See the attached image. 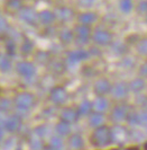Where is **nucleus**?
<instances>
[{
  "mask_svg": "<svg viewBox=\"0 0 147 150\" xmlns=\"http://www.w3.org/2000/svg\"><path fill=\"white\" fill-rule=\"evenodd\" d=\"M91 141L93 143V146L97 147H104V146H108L111 143V132L110 129L101 125L99 128H96L92 138H91Z\"/></svg>",
  "mask_w": 147,
  "mask_h": 150,
  "instance_id": "1",
  "label": "nucleus"
},
{
  "mask_svg": "<svg viewBox=\"0 0 147 150\" xmlns=\"http://www.w3.org/2000/svg\"><path fill=\"white\" fill-rule=\"evenodd\" d=\"M14 104L17 110L27 112L35 105V96L30 93H19L14 99Z\"/></svg>",
  "mask_w": 147,
  "mask_h": 150,
  "instance_id": "2",
  "label": "nucleus"
},
{
  "mask_svg": "<svg viewBox=\"0 0 147 150\" xmlns=\"http://www.w3.org/2000/svg\"><path fill=\"white\" fill-rule=\"evenodd\" d=\"M18 16L22 22H25L28 25L35 26L38 23V13H36L33 8L30 7H22L18 11Z\"/></svg>",
  "mask_w": 147,
  "mask_h": 150,
  "instance_id": "3",
  "label": "nucleus"
},
{
  "mask_svg": "<svg viewBox=\"0 0 147 150\" xmlns=\"http://www.w3.org/2000/svg\"><path fill=\"white\" fill-rule=\"evenodd\" d=\"M89 58V52L85 50H74L67 53L66 57V64L70 67H73L76 63L81 62V61L87 60Z\"/></svg>",
  "mask_w": 147,
  "mask_h": 150,
  "instance_id": "4",
  "label": "nucleus"
},
{
  "mask_svg": "<svg viewBox=\"0 0 147 150\" xmlns=\"http://www.w3.org/2000/svg\"><path fill=\"white\" fill-rule=\"evenodd\" d=\"M50 98H51V100L54 104L62 105L67 100L69 94L63 87H54L51 90V93H50Z\"/></svg>",
  "mask_w": 147,
  "mask_h": 150,
  "instance_id": "5",
  "label": "nucleus"
},
{
  "mask_svg": "<svg viewBox=\"0 0 147 150\" xmlns=\"http://www.w3.org/2000/svg\"><path fill=\"white\" fill-rule=\"evenodd\" d=\"M90 36H91V30H90V27L87 26V25H78L74 30V38H76V41L81 44H85L88 43L89 40H90Z\"/></svg>",
  "mask_w": 147,
  "mask_h": 150,
  "instance_id": "6",
  "label": "nucleus"
},
{
  "mask_svg": "<svg viewBox=\"0 0 147 150\" xmlns=\"http://www.w3.org/2000/svg\"><path fill=\"white\" fill-rule=\"evenodd\" d=\"M92 40L99 45H109L112 43V35L106 30H97L92 35Z\"/></svg>",
  "mask_w": 147,
  "mask_h": 150,
  "instance_id": "7",
  "label": "nucleus"
},
{
  "mask_svg": "<svg viewBox=\"0 0 147 150\" xmlns=\"http://www.w3.org/2000/svg\"><path fill=\"white\" fill-rule=\"evenodd\" d=\"M17 72L25 78H32L36 74V68L33 63L27 61H22L17 64Z\"/></svg>",
  "mask_w": 147,
  "mask_h": 150,
  "instance_id": "8",
  "label": "nucleus"
},
{
  "mask_svg": "<svg viewBox=\"0 0 147 150\" xmlns=\"http://www.w3.org/2000/svg\"><path fill=\"white\" fill-rule=\"evenodd\" d=\"M22 127V119L18 115H13L9 117H5L2 129H6L9 132H16Z\"/></svg>",
  "mask_w": 147,
  "mask_h": 150,
  "instance_id": "9",
  "label": "nucleus"
},
{
  "mask_svg": "<svg viewBox=\"0 0 147 150\" xmlns=\"http://www.w3.org/2000/svg\"><path fill=\"white\" fill-rule=\"evenodd\" d=\"M110 93L112 94V96L117 99H123L125 98L128 93H129V87L128 85L124 81H120V83H115L113 86H111Z\"/></svg>",
  "mask_w": 147,
  "mask_h": 150,
  "instance_id": "10",
  "label": "nucleus"
},
{
  "mask_svg": "<svg viewBox=\"0 0 147 150\" xmlns=\"http://www.w3.org/2000/svg\"><path fill=\"white\" fill-rule=\"evenodd\" d=\"M111 132V142L124 143L128 138V133L124 128L121 127H115L110 130Z\"/></svg>",
  "mask_w": 147,
  "mask_h": 150,
  "instance_id": "11",
  "label": "nucleus"
},
{
  "mask_svg": "<svg viewBox=\"0 0 147 150\" xmlns=\"http://www.w3.org/2000/svg\"><path fill=\"white\" fill-rule=\"evenodd\" d=\"M56 19H59L61 22L66 23L72 21L74 17V11L69 7H60L56 9V11L54 13Z\"/></svg>",
  "mask_w": 147,
  "mask_h": 150,
  "instance_id": "12",
  "label": "nucleus"
},
{
  "mask_svg": "<svg viewBox=\"0 0 147 150\" xmlns=\"http://www.w3.org/2000/svg\"><path fill=\"white\" fill-rule=\"evenodd\" d=\"M111 90V83L108 79H99L94 83V93L99 96H103Z\"/></svg>",
  "mask_w": 147,
  "mask_h": 150,
  "instance_id": "13",
  "label": "nucleus"
},
{
  "mask_svg": "<svg viewBox=\"0 0 147 150\" xmlns=\"http://www.w3.org/2000/svg\"><path fill=\"white\" fill-rule=\"evenodd\" d=\"M128 110L126 106H116L111 112V120L113 122H123L127 119Z\"/></svg>",
  "mask_w": 147,
  "mask_h": 150,
  "instance_id": "14",
  "label": "nucleus"
},
{
  "mask_svg": "<svg viewBox=\"0 0 147 150\" xmlns=\"http://www.w3.org/2000/svg\"><path fill=\"white\" fill-rule=\"evenodd\" d=\"M78 119H79V113L76 110H73V108H65L61 113V120L69 124L76 122Z\"/></svg>",
  "mask_w": 147,
  "mask_h": 150,
  "instance_id": "15",
  "label": "nucleus"
},
{
  "mask_svg": "<svg viewBox=\"0 0 147 150\" xmlns=\"http://www.w3.org/2000/svg\"><path fill=\"white\" fill-rule=\"evenodd\" d=\"M55 14L51 10H42L38 13V22L43 25H51L55 22Z\"/></svg>",
  "mask_w": 147,
  "mask_h": 150,
  "instance_id": "16",
  "label": "nucleus"
},
{
  "mask_svg": "<svg viewBox=\"0 0 147 150\" xmlns=\"http://www.w3.org/2000/svg\"><path fill=\"white\" fill-rule=\"evenodd\" d=\"M97 19H98V16H97L96 13H92V11H84V13H81L78 16L79 23L82 25H87V26L93 24Z\"/></svg>",
  "mask_w": 147,
  "mask_h": 150,
  "instance_id": "17",
  "label": "nucleus"
},
{
  "mask_svg": "<svg viewBox=\"0 0 147 150\" xmlns=\"http://www.w3.org/2000/svg\"><path fill=\"white\" fill-rule=\"evenodd\" d=\"M108 100L103 97L97 98L96 100L92 103V110L97 113H103L108 110Z\"/></svg>",
  "mask_w": 147,
  "mask_h": 150,
  "instance_id": "18",
  "label": "nucleus"
},
{
  "mask_svg": "<svg viewBox=\"0 0 147 150\" xmlns=\"http://www.w3.org/2000/svg\"><path fill=\"white\" fill-rule=\"evenodd\" d=\"M29 146L32 150H43L44 149V144L42 141V138L33 132L29 137Z\"/></svg>",
  "mask_w": 147,
  "mask_h": 150,
  "instance_id": "19",
  "label": "nucleus"
},
{
  "mask_svg": "<svg viewBox=\"0 0 147 150\" xmlns=\"http://www.w3.org/2000/svg\"><path fill=\"white\" fill-rule=\"evenodd\" d=\"M59 36L62 43L69 44V43H71L74 40V32L71 30L70 28H63V30H60Z\"/></svg>",
  "mask_w": 147,
  "mask_h": 150,
  "instance_id": "20",
  "label": "nucleus"
},
{
  "mask_svg": "<svg viewBox=\"0 0 147 150\" xmlns=\"http://www.w3.org/2000/svg\"><path fill=\"white\" fill-rule=\"evenodd\" d=\"M103 122H104V117H103L102 113L94 112L93 114H91V116L89 119L90 125L93 128H99V127L103 125Z\"/></svg>",
  "mask_w": 147,
  "mask_h": 150,
  "instance_id": "21",
  "label": "nucleus"
},
{
  "mask_svg": "<svg viewBox=\"0 0 147 150\" xmlns=\"http://www.w3.org/2000/svg\"><path fill=\"white\" fill-rule=\"evenodd\" d=\"M69 142H70V147L73 150H81L83 148V146H84L83 139H82V137L80 134L71 135Z\"/></svg>",
  "mask_w": 147,
  "mask_h": 150,
  "instance_id": "22",
  "label": "nucleus"
},
{
  "mask_svg": "<svg viewBox=\"0 0 147 150\" xmlns=\"http://www.w3.org/2000/svg\"><path fill=\"white\" fill-rule=\"evenodd\" d=\"M128 87H129V90H132L134 93H139L145 88V81L141 78H137V79L132 80L130 83L128 85Z\"/></svg>",
  "mask_w": 147,
  "mask_h": 150,
  "instance_id": "23",
  "label": "nucleus"
},
{
  "mask_svg": "<svg viewBox=\"0 0 147 150\" xmlns=\"http://www.w3.org/2000/svg\"><path fill=\"white\" fill-rule=\"evenodd\" d=\"M55 130H56V133H57L60 137H64V135L70 134V132H71V127H70L69 123H66L64 121H61L60 123H57Z\"/></svg>",
  "mask_w": 147,
  "mask_h": 150,
  "instance_id": "24",
  "label": "nucleus"
},
{
  "mask_svg": "<svg viewBox=\"0 0 147 150\" xmlns=\"http://www.w3.org/2000/svg\"><path fill=\"white\" fill-rule=\"evenodd\" d=\"M76 111L79 113V115H88L92 111V103H90L88 99H84L79 105Z\"/></svg>",
  "mask_w": 147,
  "mask_h": 150,
  "instance_id": "25",
  "label": "nucleus"
},
{
  "mask_svg": "<svg viewBox=\"0 0 147 150\" xmlns=\"http://www.w3.org/2000/svg\"><path fill=\"white\" fill-rule=\"evenodd\" d=\"M11 69V62L7 55L0 53V70L2 72H8Z\"/></svg>",
  "mask_w": 147,
  "mask_h": 150,
  "instance_id": "26",
  "label": "nucleus"
},
{
  "mask_svg": "<svg viewBox=\"0 0 147 150\" xmlns=\"http://www.w3.org/2000/svg\"><path fill=\"white\" fill-rule=\"evenodd\" d=\"M132 0H120L119 1V9L124 14H129L132 10Z\"/></svg>",
  "mask_w": 147,
  "mask_h": 150,
  "instance_id": "27",
  "label": "nucleus"
},
{
  "mask_svg": "<svg viewBox=\"0 0 147 150\" xmlns=\"http://www.w3.org/2000/svg\"><path fill=\"white\" fill-rule=\"evenodd\" d=\"M111 50L113 51V53H116L118 55H121V54H125L127 52V47L124 43L121 42H115V43H111Z\"/></svg>",
  "mask_w": 147,
  "mask_h": 150,
  "instance_id": "28",
  "label": "nucleus"
},
{
  "mask_svg": "<svg viewBox=\"0 0 147 150\" xmlns=\"http://www.w3.org/2000/svg\"><path fill=\"white\" fill-rule=\"evenodd\" d=\"M6 7L10 11H19L22 8V0H8Z\"/></svg>",
  "mask_w": 147,
  "mask_h": 150,
  "instance_id": "29",
  "label": "nucleus"
},
{
  "mask_svg": "<svg viewBox=\"0 0 147 150\" xmlns=\"http://www.w3.org/2000/svg\"><path fill=\"white\" fill-rule=\"evenodd\" d=\"M13 102L8 98H1L0 99V112L7 113L9 111H11L13 108Z\"/></svg>",
  "mask_w": 147,
  "mask_h": 150,
  "instance_id": "30",
  "label": "nucleus"
},
{
  "mask_svg": "<svg viewBox=\"0 0 147 150\" xmlns=\"http://www.w3.org/2000/svg\"><path fill=\"white\" fill-rule=\"evenodd\" d=\"M137 51L141 55H147V38H141L137 43Z\"/></svg>",
  "mask_w": 147,
  "mask_h": 150,
  "instance_id": "31",
  "label": "nucleus"
},
{
  "mask_svg": "<svg viewBox=\"0 0 147 150\" xmlns=\"http://www.w3.org/2000/svg\"><path fill=\"white\" fill-rule=\"evenodd\" d=\"M50 147L53 148H62L63 147V140L60 135H53L50 140Z\"/></svg>",
  "mask_w": 147,
  "mask_h": 150,
  "instance_id": "32",
  "label": "nucleus"
},
{
  "mask_svg": "<svg viewBox=\"0 0 147 150\" xmlns=\"http://www.w3.org/2000/svg\"><path fill=\"white\" fill-rule=\"evenodd\" d=\"M6 50H7V53L10 55V57L15 55L16 43H15V41H14V40H11V38L7 40V42H6Z\"/></svg>",
  "mask_w": 147,
  "mask_h": 150,
  "instance_id": "33",
  "label": "nucleus"
},
{
  "mask_svg": "<svg viewBox=\"0 0 147 150\" xmlns=\"http://www.w3.org/2000/svg\"><path fill=\"white\" fill-rule=\"evenodd\" d=\"M33 47H34V45H33V42L29 41L28 38H25L24 40V42H22V51L25 54H28L29 52H32V50H33Z\"/></svg>",
  "mask_w": 147,
  "mask_h": 150,
  "instance_id": "34",
  "label": "nucleus"
},
{
  "mask_svg": "<svg viewBox=\"0 0 147 150\" xmlns=\"http://www.w3.org/2000/svg\"><path fill=\"white\" fill-rule=\"evenodd\" d=\"M36 60L41 64H45V63H47L48 60H50V55H48V53L46 52H38L36 55Z\"/></svg>",
  "mask_w": 147,
  "mask_h": 150,
  "instance_id": "35",
  "label": "nucleus"
},
{
  "mask_svg": "<svg viewBox=\"0 0 147 150\" xmlns=\"http://www.w3.org/2000/svg\"><path fill=\"white\" fill-rule=\"evenodd\" d=\"M137 11L140 15L147 14V0H140L137 5Z\"/></svg>",
  "mask_w": 147,
  "mask_h": 150,
  "instance_id": "36",
  "label": "nucleus"
},
{
  "mask_svg": "<svg viewBox=\"0 0 147 150\" xmlns=\"http://www.w3.org/2000/svg\"><path fill=\"white\" fill-rule=\"evenodd\" d=\"M138 115V125H147V111L137 113Z\"/></svg>",
  "mask_w": 147,
  "mask_h": 150,
  "instance_id": "37",
  "label": "nucleus"
},
{
  "mask_svg": "<svg viewBox=\"0 0 147 150\" xmlns=\"http://www.w3.org/2000/svg\"><path fill=\"white\" fill-rule=\"evenodd\" d=\"M96 1L97 0H78V4L83 8H91L96 4Z\"/></svg>",
  "mask_w": 147,
  "mask_h": 150,
  "instance_id": "38",
  "label": "nucleus"
},
{
  "mask_svg": "<svg viewBox=\"0 0 147 150\" xmlns=\"http://www.w3.org/2000/svg\"><path fill=\"white\" fill-rule=\"evenodd\" d=\"M35 133H36L38 137H41V138H44V137H46V134H47V128L46 127H44V125H42V127H38V128L35 129V131H34Z\"/></svg>",
  "mask_w": 147,
  "mask_h": 150,
  "instance_id": "39",
  "label": "nucleus"
},
{
  "mask_svg": "<svg viewBox=\"0 0 147 150\" xmlns=\"http://www.w3.org/2000/svg\"><path fill=\"white\" fill-rule=\"evenodd\" d=\"M121 63V67H124V68H132V66H134V63H135V61L132 60V58H125L124 60L120 62Z\"/></svg>",
  "mask_w": 147,
  "mask_h": 150,
  "instance_id": "40",
  "label": "nucleus"
},
{
  "mask_svg": "<svg viewBox=\"0 0 147 150\" xmlns=\"http://www.w3.org/2000/svg\"><path fill=\"white\" fill-rule=\"evenodd\" d=\"M139 74H140V76L146 77V78H147V62H146V63H144L143 66H140Z\"/></svg>",
  "mask_w": 147,
  "mask_h": 150,
  "instance_id": "41",
  "label": "nucleus"
},
{
  "mask_svg": "<svg viewBox=\"0 0 147 150\" xmlns=\"http://www.w3.org/2000/svg\"><path fill=\"white\" fill-rule=\"evenodd\" d=\"M4 121H5V117L0 114V128H2V124H4Z\"/></svg>",
  "mask_w": 147,
  "mask_h": 150,
  "instance_id": "42",
  "label": "nucleus"
},
{
  "mask_svg": "<svg viewBox=\"0 0 147 150\" xmlns=\"http://www.w3.org/2000/svg\"><path fill=\"white\" fill-rule=\"evenodd\" d=\"M4 139V131H2V128H0V141Z\"/></svg>",
  "mask_w": 147,
  "mask_h": 150,
  "instance_id": "43",
  "label": "nucleus"
},
{
  "mask_svg": "<svg viewBox=\"0 0 147 150\" xmlns=\"http://www.w3.org/2000/svg\"><path fill=\"white\" fill-rule=\"evenodd\" d=\"M48 150H63L62 148H53V147H50Z\"/></svg>",
  "mask_w": 147,
  "mask_h": 150,
  "instance_id": "44",
  "label": "nucleus"
},
{
  "mask_svg": "<svg viewBox=\"0 0 147 150\" xmlns=\"http://www.w3.org/2000/svg\"><path fill=\"white\" fill-rule=\"evenodd\" d=\"M17 150H22V149H17Z\"/></svg>",
  "mask_w": 147,
  "mask_h": 150,
  "instance_id": "45",
  "label": "nucleus"
},
{
  "mask_svg": "<svg viewBox=\"0 0 147 150\" xmlns=\"http://www.w3.org/2000/svg\"><path fill=\"white\" fill-rule=\"evenodd\" d=\"M146 23H147V18H146Z\"/></svg>",
  "mask_w": 147,
  "mask_h": 150,
  "instance_id": "46",
  "label": "nucleus"
}]
</instances>
